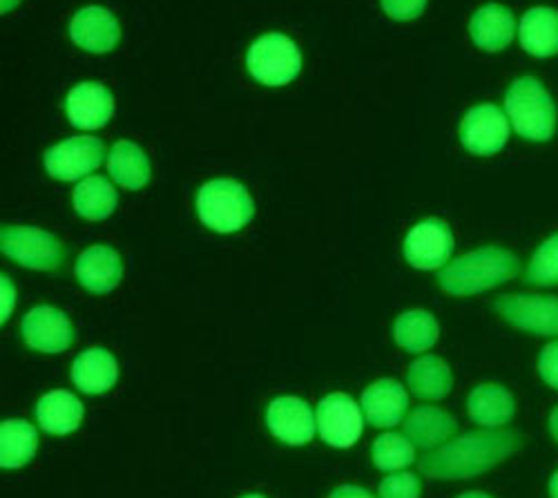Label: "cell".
Returning <instances> with one entry per match:
<instances>
[{
	"mask_svg": "<svg viewBox=\"0 0 558 498\" xmlns=\"http://www.w3.org/2000/svg\"><path fill=\"white\" fill-rule=\"evenodd\" d=\"M0 248L25 268L54 270L65 262L63 244L48 231L32 226H5L0 231Z\"/></svg>",
	"mask_w": 558,
	"mask_h": 498,
	"instance_id": "obj_6",
	"label": "cell"
},
{
	"mask_svg": "<svg viewBox=\"0 0 558 498\" xmlns=\"http://www.w3.org/2000/svg\"><path fill=\"white\" fill-rule=\"evenodd\" d=\"M525 282L534 287H558V233L538 246L525 270Z\"/></svg>",
	"mask_w": 558,
	"mask_h": 498,
	"instance_id": "obj_30",
	"label": "cell"
},
{
	"mask_svg": "<svg viewBox=\"0 0 558 498\" xmlns=\"http://www.w3.org/2000/svg\"><path fill=\"white\" fill-rule=\"evenodd\" d=\"M21 0H3V14H8L10 10H14Z\"/></svg>",
	"mask_w": 558,
	"mask_h": 498,
	"instance_id": "obj_38",
	"label": "cell"
},
{
	"mask_svg": "<svg viewBox=\"0 0 558 498\" xmlns=\"http://www.w3.org/2000/svg\"><path fill=\"white\" fill-rule=\"evenodd\" d=\"M549 494H551V498H558V472L549 481Z\"/></svg>",
	"mask_w": 558,
	"mask_h": 498,
	"instance_id": "obj_37",
	"label": "cell"
},
{
	"mask_svg": "<svg viewBox=\"0 0 558 498\" xmlns=\"http://www.w3.org/2000/svg\"><path fill=\"white\" fill-rule=\"evenodd\" d=\"M507 139L509 121L505 112L492 104H481L472 108L460 123V142L472 155H496L505 148Z\"/></svg>",
	"mask_w": 558,
	"mask_h": 498,
	"instance_id": "obj_8",
	"label": "cell"
},
{
	"mask_svg": "<svg viewBox=\"0 0 558 498\" xmlns=\"http://www.w3.org/2000/svg\"><path fill=\"white\" fill-rule=\"evenodd\" d=\"M407 382L413 396L425 400H440L451 391L453 378L449 367L438 355L417 357L409 367Z\"/></svg>",
	"mask_w": 558,
	"mask_h": 498,
	"instance_id": "obj_25",
	"label": "cell"
},
{
	"mask_svg": "<svg viewBox=\"0 0 558 498\" xmlns=\"http://www.w3.org/2000/svg\"><path fill=\"white\" fill-rule=\"evenodd\" d=\"M549 432H551V436H554L556 442H558V406H556V410H554L551 416H549Z\"/></svg>",
	"mask_w": 558,
	"mask_h": 498,
	"instance_id": "obj_36",
	"label": "cell"
},
{
	"mask_svg": "<svg viewBox=\"0 0 558 498\" xmlns=\"http://www.w3.org/2000/svg\"><path fill=\"white\" fill-rule=\"evenodd\" d=\"M21 333L27 347L43 353H63L74 340V329L68 315L54 306H34L21 323Z\"/></svg>",
	"mask_w": 558,
	"mask_h": 498,
	"instance_id": "obj_11",
	"label": "cell"
},
{
	"mask_svg": "<svg viewBox=\"0 0 558 498\" xmlns=\"http://www.w3.org/2000/svg\"><path fill=\"white\" fill-rule=\"evenodd\" d=\"M242 498H266V496H259V494H248V496H242Z\"/></svg>",
	"mask_w": 558,
	"mask_h": 498,
	"instance_id": "obj_40",
	"label": "cell"
},
{
	"mask_svg": "<svg viewBox=\"0 0 558 498\" xmlns=\"http://www.w3.org/2000/svg\"><path fill=\"white\" fill-rule=\"evenodd\" d=\"M76 280L89 293H110L123 278V262L110 246H89L76 262Z\"/></svg>",
	"mask_w": 558,
	"mask_h": 498,
	"instance_id": "obj_15",
	"label": "cell"
},
{
	"mask_svg": "<svg viewBox=\"0 0 558 498\" xmlns=\"http://www.w3.org/2000/svg\"><path fill=\"white\" fill-rule=\"evenodd\" d=\"M505 110L523 139L545 144L556 130V106L545 85L534 76H521L505 93Z\"/></svg>",
	"mask_w": 558,
	"mask_h": 498,
	"instance_id": "obj_3",
	"label": "cell"
},
{
	"mask_svg": "<svg viewBox=\"0 0 558 498\" xmlns=\"http://www.w3.org/2000/svg\"><path fill=\"white\" fill-rule=\"evenodd\" d=\"M70 36L81 50L89 54H108L121 40V27L108 10L85 8L74 14Z\"/></svg>",
	"mask_w": 558,
	"mask_h": 498,
	"instance_id": "obj_14",
	"label": "cell"
},
{
	"mask_svg": "<svg viewBox=\"0 0 558 498\" xmlns=\"http://www.w3.org/2000/svg\"><path fill=\"white\" fill-rule=\"evenodd\" d=\"M468 410H470V418L476 425L487 429H498L514 418L517 404H514V396H511L505 387L481 385L470 393Z\"/></svg>",
	"mask_w": 558,
	"mask_h": 498,
	"instance_id": "obj_21",
	"label": "cell"
},
{
	"mask_svg": "<svg viewBox=\"0 0 558 498\" xmlns=\"http://www.w3.org/2000/svg\"><path fill=\"white\" fill-rule=\"evenodd\" d=\"M36 418H38V425L48 434L65 436L81 425L83 404L74 393L65 389H57V391L45 393L38 400Z\"/></svg>",
	"mask_w": 558,
	"mask_h": 498,
	"instance_id": "obj_20",
	"label": "cell"
},
{
	"mask_svg": "<svg viewBox=\"0 0 558 498\" xmlns=\"http://www.w3.org/2000/svg\"><path fill=\"white\" fill-rule=\"evenodd\" d=\"M538 372H541V378L558 389V340L556 342H549L543 351H541V357H538Z\"/></svg>",
	"mask_w": 558,
	"mask_h": 498,
	"instance_id": "obj_33",
	"label": "cell"
},
{
	"mask_svg": "<svg viewBox=\"0 0 558 498\" xmlns=\"http://www.w3.org/2000/svg\"><path fill=\"white\" fill-rule=\"evenodd\" d=\"M65 110L74 127L99 130L110 121L114 101L104 85L81 83L74 89H70Z\"/></svg>",
	"mask_w": 558,
	"mask_h": 498,
	"instance_id": "obj_17",
	"label": "cell"
},
{
	"mask_svg": "<svg viewBox=\"0 0 558 498\" xmlns=\"http://www.w3.org/2000/svg\"><path fill=\"white\" fill-rule=\"evenodd\" d=\"M409 406V396L396 380H378L362 393V414L374 427H396L402 423Z\"/></svg>",
	"mask_w": 558,
	"mask_h": 498,
	"instance_id": "obj_16",
	"label": "cell"
},
{
	"mask_svg": "<svg viewBox=\"0 0 558 498\" xmlns=\"http://www.w3.org/2000/svg\"><path fill=\"white\" fill-rule=\"evenodd\" d=\"M374 465L383 472H402L415 461V445L400 434H383L371 449Z\"/></svg>",
	"mask_w": 558,
	"mask_h": 498,
	"instance_id": "obj_29",
	"label": "cell"
},
{
	"mask_svg": "<svg viewBox=\"0 0 558 498\" xmlns=\"http://www.w3.org/2000/svg\"><path fill=\"white\" fill-rule=\"evenodd\" d=\"M119 380L117 357L106 349H87L72 365V382L89 396L110 391Z\"/></svg>",
	"mask_w": 558,
	"mask_h": 498,
	"instance_id": "obj_18",
	"label": "cell"
},
{
	"mask_svg": "<svg viewBox=\"0 0 558 498\" xmlns=\"http://www.w3.org/2000/svg\"><path fill=\"white\" fill-rule=\"evenodd\" d=\"M248 72L264 85L277 87L291 83L302 70V54L298 45L284 34L259 36L246 57Z\"/></svg>",
	"mask_w": 558,
	"mask_h": 498,
	"instance_id": "obj_5",
	"label": "cell"
},
{
	"mask_svg": "<svg viewBox=\"0 0 558 498\" xmlns=\"http://www.w3.org/2000/svg\"><path fill=\"white\" fill-rule=\"evenodd\" d=\"M329 498H374V496L357 485H342V487L333 489Z\"/></svg>",
	"mask_w": 558,
	"mask_h": 498,
	"instance_id": "obj_35",
	"label": "cell"
},
{
	"mask_svg": "<svg viewBox=\"0 0 558 498\" xmlns=\"http://www.w3.org/2000/svg\"><path fill=\"white\" fill-rule=\"evenodd\" d=\"M38 447V434L27 421H3L0 425V465L16 470L27 465Z\"/></svg>",
	"mask_w": 558,
	"mask_h": 498,
	"instance_id": "obj_26",
	"label": "cell"
},
{
	"mask_svg": "<svg viewBox=\"0 0 558 498\" xmlns=\"http://www.w3.org/2000/svg\"><path fill=\"white\" fill-rule=\"evenodd\" d=\"M421 478L411 472L391 474L380 483V498H421Z\"/></svg>",
	"mask_w": 558,
	"mask_h": 498,
	"instance_id": "obj_31",
	"label": "cell"
},
{
	"mask_svg": "<svg viewBox=\"0 0 558 498\" xmlns=\"http://www.w3.org/2000/svg\"><path fill=\"white\" fill-rule=\"evenodd\" d=\"M514 32H517L514 14L496 3L481 8L470 23L472 40L485 52L505 50L507 45L514 40Z\"/></svg>",
	"mask_w": 558,
	"mask_h": 498,
	"instance_id": "obj_19",
	"label": "cell"
},
{
	"mask_svg": "<svg viewBox=\"0 0 558 498\" xmlns=\"http://www.w3.org/2000/svg\"><path fill=\"white\" fill-rule=\"evenodd\" d=\"M456 418L436 406H417L404 423V436L421 449L440 447L456 434Z\"/></svg>",
	"mask_w": 558,
	"mask_h": 498,
	"instance_id": "obj_22",
	"label": "cell"
},
{
	"mask_svg": "<svg viewBox=\"0 0 558 498\" xmlns=\"http://www.w3.org/2000/svg\"><path fill=\"white\" fill-rule=\"evenodd\" d=\"M523 50L532 57L558 54V12L551 8H534L521 19L519 27Z\"/></svg>",
	"mask_w": 558,
	"mask_h": 498,
	"instance_id": "obj_23",
	"label": "cell"
},
{
	"mask_svg": "<svg viewBox=\"0 0 558 498\" xmlns=\"http://www.w3.org/2000/svg\"><path fill=\"white\" fill-rule=\"evenodd\" d=\"M458 498H492V496H487V494H483V491H468V494H462V496H458Z\"/></svg>",
	"mask_w": 558,
	"mask_h": 498,
	"instance_id": "obj_39",
	"label": "cell"
},
{
	"mask_svg": "<svg viewBox=\"0 0 558 498\" xmlns=\"http://www.w3.org/2000/svg\"><path fill=\"white\" fill-rule=\"evenodd\" d=\"M521 447L517 432H472L421 459V472L440 481H460L489 472Z\"/></svg>",
	"mask_w": 558,
	"mask_h": 498,
	"instance_id": "obj_1",
	"label": "cell"
},
{
	"mask_svg": "<svg viewBox=\"0 0 558 498\" xmlns=\"http://www.w3.org/2000/svg\"><path fill=\"white\" fill-rule=\"evenodd\" d=\"M494 311L511 327L534 336L558 338V297L549 295H502Z\"/></svg>",
	"mask_w": 558,
	"mask_h": 498,
	"instance_id": "obj_7",
	"label": "cell"
},
{
	"mask_svg": "<svg viewBox=\"0 0 558 498\" xmlns=\"http://www.w3.org/2000/svg\"><path fill=\"white\" fill-rule=\"evenodd\" d=\"M440 327L427 311H407L396 320V342L409 353H423L438 340Z\"/></svg>",
	"mask_w": 558,
	"mask_h": 498,
	"instance_id": "obj_28",
	"label": "cell"
},
{
	"mask_svg": "<svg viewBox=\"0 0 558 498\" xmlns=\"http://www.w3.org/2000/svg\"><path fill=\"white\" fill-rule=\"evenodd\" d=\"M199 219L215 233H238L253 219L255 206L248 191L232 179H215L199 189Z\"/></svg>",
	"mask_w": 558,
	"mask_h": 498,
	"instance_id": "obj_4",
	"label": "cell"
},
{
	"mask_svg": "<svg viewBox=\"0 0 558 498\" xmlns=\"http://www.w3.org/2000/svg\"><path fill=\"white\" fill-rule=\"evenodd\" d=\"M383 10L393 21H413L427 8V0H380Z\"/></svg>",
	"mask_w": 558,
	"mask_h": 498,
	"instance_id": "obj_32",
	"label": "cell"
},
{
	"mask_svg": "<svg viewBox=\"0 0 558 498\" xmlns=\"http://www.w3.org/2000/svg\"><path fill=\"white\" fill-rule=\"evenodd\" d=\"M108 170L119 186L138 191L150 181V161L132 142H117L108 155Z\"/></svg>",
	"mask_w": 558,
	"mask_h": 498,
	"instance_id": "obj_24",
	"label": "cell"
},
{
	"mask_svg": "<svg viewBox=\"0 0 558 498\" xmlns=\"http://www.w3.org/2000/svg\"><path fill=\"white\" fill-rule=\"evenodd\" d=\"M104 157V142L95 137H72L45 153V168L59 181H76L97 170Z\"/></svg>",
	"mask_w": 558,
	"mask_h": 498,
	"instance_id": "obj_12",
	"label": "cell"
},
{
	"mask_svg": "<svg viewBox=\"0 0 558 498\" xmlns=\"http://www.w3.org/2000/svg\"><path fill=\"white\" fill-rule=\"evenodd\" d=\"M453 251V235L442 219L415 223L404 240V257L421 270L442 268Z\"/></svg>",
	"mask_w": 558,
	"mask_h": 498,
	"instance_id": "obj_10",
	"label": "cell"
},
{
	"mask_svg": "<svg viewBox=\"0 0 558 498\" xmlns=\"http://www.w3.org/2000/svg\"><path fill=\"white\" fill-rule=\"evenodd\" d=\"M521 262L514 253L502 246H485L470 255L453 259L438 274V284L445 293L464 297L496 289L517 278Z\"/></svg>",
	"mask_w": 558,
	"mask_h": 498,
	"instance_id": "obj_2",
	"label": "cell"
},
{
	"mask_svg": "<svg viewBox=\"0 0 558 498\" xmlns=\"http://www.w3.org/2000/svg\"><path fill=\"white\" fill-rule=\"evenodd\" d=\"M14 302H16V293H14V284L8 276H3V323H8L10 313L14 311Z\"/></svg>",
	"mask_w": 558,
	"mask_h": 498,
	"instance_id": "obj_34",
	"label": "cell"
},
{
	"mask_svg": "<svg viewBox=\"0 0 558 498\" xmlns=\"http://www.w3.org/2000/svg\"><path fill=\"white\" fill-rule=\"evenodd\" d=\"M317 432L331 447H351L362 436V410L351 396L331 393L317 404Z\"/></svg>",
	"mask_w": 558,
	"mask_h": 498,
	"instance_id": "obj_9",
	"label": "cell"
},
{
	"mask_svg": "<svg viewBox=\"0 0 558 498\" xmlns=\"http://www.w3.org/2000/svg\"><path fill=\"white\" fill-rule=\"evenodd\" d=\"M266 425L277 440L287 445H306L317 432V418L308 402L295 396L275 398L266 410Z\"/></svg>",
	"mask_w": 558,
	"mask_h": 498,
	"instance_id": "obj_13",
	"label": "cell"
},
{
	"mask_svg": "<svg viewBox=\"0 0 558 498\" xmlns=\"http://www.w3.org/2000/svg\"><path fill=\"white\" fill-rule=\"evenodd\" d=\"M119 204V195L106 177H87L74 191V208L83 219H108Z\"/></svg>",
	"mask_w": 558,
	"mask_h": 498,
	"instance_id": "obj_27",
	"label": "cell"
}]
</instances>
